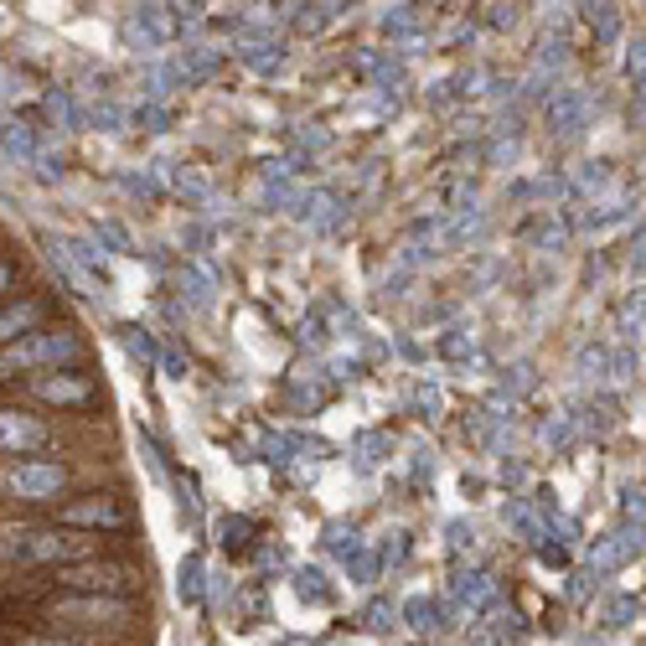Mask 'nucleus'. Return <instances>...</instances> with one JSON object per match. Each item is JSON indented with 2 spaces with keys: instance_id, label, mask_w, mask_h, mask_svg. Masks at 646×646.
<instances>
[{
  "instance_id": "obj_21",
  "label": "nucleus",
  "mask_w": 646,
  "mask_h": 646,
  "mask_svg": "<svg viewBox=\"0 0 646 646\" xmlns=\"http://www.w3.org/2000/svg\"><path fill=\"white\" fill-rule=\"evenodd\" d=\"M6 145L16 150V156H37V140H32V135H26L21 125H11V130H6Z\"/></svg>"
},
{
  "instance_id": "obj_18",
  "label": "nucleus",
  "mask_w": 646,
  "mask_h": 646,
  "mask_svg": "<svg viewBox=\"0 0 646 646\" xmlns=\"http://www.w3.org/2000/svg\"><path fill=\"white\" fill-rule=\"evenodd\" d=\"M125 347H130L135 357H145V362H156V357H161V347L150 342V336H145L140 326H125Z\"/></svg>"
},
{
  "instance_id": "obj_24",
  "label": "nucleus",
  "mask_w": 646,
  "mask_h": 646,
  "mask_svg": "<svg viewBox=\"0 0 646 646\" xmlns=\"http://www.w3.org/2000/svg\"><path fill=\"white\" fill-rule=\"evenodd\" d=\"M626 73L641 83V42H631V52H626Z\"/></svg>"
},
{
  "instance_id": "obj_17",
  "label": "nucleus",
  "mask_w": 646,
  "mask_h": 646,
  "mask_svg": "<svg viewBox=\"0 0 646 646\" xmlns=\"http://www.w3.org/2000/svg\"><path fill=\"white\" fill-rule=\"evenodd\" d=\"M326 548L342 553V559H352V553L362 548V543H357V528H326Z\"/></svg>"
},
{
  "instance_id": "obj_2",
  "label": "nucleus",
  "mask_w": 646,
  "mask_h": 646,
  "mask_svg": "<svg viewBox=\"0 0 646 646\" xmlns=\"http://www.w3.org/2000/svg\"><path fill=\"white\" fill-rule=\"evenodd\" d=\"M83 342L68 331V326H52V331H26L16 342H6L0 352V378L11 373H32V367H57V362H78Z\"/></svg>"
},
{
  "instance_id": "obj_11",
  "label": "nucleus",
  "mask_w": 646,
  "mask_h": 646,
  "mask_svg": "<svg viewBox=\"0 0 646 646\" xmlns=\"http://www.w3.org/2000/svg\"><path fill=\"white\" fill-rule=\"evenodd\" d=\"M424 26H429V6L409 0V6H393V11L383 16V37H388V42H404V47H419V42H424Z\"/></svg>"
},
{
  "instance_id": "obj_9",
  "label": "nucleus",
  "mask_w": 646,
  "mask_h": 646,
  "mask_svg": "<svg viewBox=\"0 0 646 646\" xmlns=\"http://www.w3.org/2000/svg\"><path fill=\"white\" fill-rule=\"evenodd\" d=\"M57 522L63 528H125V507L109 502V497H88V502H68L63 512H57Z\"/></svg>"
},
{
  "instance_id": "obj_23",
  "label": "nucleus",
  "mask_w": 646,
  "mask_h": 646,
  "mask_svg": "<svg viewBox=\"0 0 646 646\" xmlns=\"http://www.w3.org/2000/svg\"><path fill=\"white\" fill-rule=\"evenodd\" d=\"M181 574H187V579H181V595L197 600V574H202V559H187V564H181Z\"/></svg>"
},
{
  "instance_id": "obj_5",
  "label": "nucleus",
  "mask_w": 646,
  "mask_h": 646,
  "mask_svg": "<svg viewBox=\"0 0 646 646\" xmlns=\"http://www.w3.org/2000/svg\"><path fill=\"white\" fill-rule=\"evenodd\" d=\"M57 626H109V621H130V605L114 595H73L52 605Z\"/></svg>"
},
{
  "instance_id": "obj_3",
  "label": "nucleus",
  "mask_w": 646,
  "mask_h": 646,
  "mask_svg": "<svg viewBox=\"0 0 646 646\" xmlns=\"http://www.w3.org/2000/svg\"><path fill=\"white\" fill-rule=\"evenodd\" d=\"M57 584L73 595H125L140 584V569L130 564H114V559H73V564H57Z\"/></svg>"
},
{
  "instance_id": "obj_22",
  "label": "nucleus",
  "mask_w": 646,
  "mask_h": 646,
  "mask_svg": "<svg viewBox=\"0 0 646 646\" xmlns=\"http://www.w3.org/2000/svg\"><path fill=\"white\" fill-rule=\"evenodd\" d=\"M11 646H73V641H57V636H32V631H11Z\"/></svg>"
},
{
  "instance_id": "obj_7",
  "label": "nucleus",
  "mask_w": 646,
  "mask_h": 646,
  "mask_svg": "<svg viewBox=\"0 0 646 646\" xmlns=\"http://www.w3.org/2000/svg\"><path fill=\"white\" fill-rule=\"evenodd\" d=\"M32 393L47 398V404H57V409H83V404H94V383L78 378V373H42V378H32Z\"/></svg>"
},
{
  "instance_id": "obj_19",
  "label": "nucleus",
  "mask_w": 646,
  "mask_h": 646,
  "mask_svg": "<svg viewBox=\"0 0 646 646\" xmlns=\"http://www.w3.org/2000/svg\"><path fill=\"white\" fill-rule=\"evenodd\" d=\"M455 595H460V600H481V595H486V574H460V579H455Z\"/></svg>"
},
{
  "instance_id": "obj_26",
  "label": "nucleus",
  "mask_w": 646,
  "mask_h": 646,
  "mask_svg": "<svg viewBox=\"0 0 646 646\" xmlns=\"http://www.w3.org/2000/svg\"><path fill=\"white\" fill-rule=\"evenodd\" d=\"M11 280H16V264H11V259H0V295L11 290Z\"/></svg>"
},
{
  "instance_id": "obj_6",
  "label": "nucleus",
  "mask_w": 646,
  "mask_h": 646,
  "mask_svg": "<svg viewBox=\"0 0 646 646\" xmlns=\"http://www.w3.org/2000/svg\"><path fill=\"white\" fill-rule=\"evenodd\" d=\"M52 445V424L26 409H0V455H32Z\"/></svg>"
},
{
  "instance_id": "obj_13",
  "label": "nucleus",
  "mask_w": 646,
  "mask_h": 646,
  "mask_svg": "<svg viewBox=\"0 0 646 646\" xmlns=\"http://www.w3.org/2000/svg\"><path fill=\"white\" fill-rule=\"evenodd\" d=\"M404 615H409V626H414V631H435V626H440V605H435V600H424V595H419V600H409V605H404Z\"/></svg>"
},
{
  "instance_id": "obj_1",
  "label": "nucleus",
  "mask_w": 646,
  "mask_h": 646,
  "mask_svg": "<svg viewBox=\"0 0 646 646\" xmlns=\"http://www.w3.org/2000/svg\"><path fill=\"white\" fill-rule=\"evenodd\" d=\"M99 543L78 528H32V522H0V564L42 569V564H73L94 559Z\"/></svg>"
},
{
  "instance_id": "obj_27",
  "label": "nucleus",
  "mask_w": 646,
  "mask_h": 646,
  "mask_svg": "<svg viewBox=\"0 0 646 646\" xmlns=\"http://www.w3.org/2000/svg\"><path fill=\"white\" fill-rule=\"evenodd\" d=\"M11 94H16V83H11V78H6V73H0V104H6V99H11Z\"/></svg>"
},
{
  "instance_id": "obj_10",
  "label": "nucleus",
  "mask_w": 646,
  "mask_h": 646,
  "mask_svg": "<svg viewBox=\"0 0 646 646\" xmlns=\"http://www.w3.org/2000/svg\"><path fill=\"white\" fill-rule=\"evenodd\" d=\"M584 125H590V99L579 94V88H559V94L548 99V130L553 135H579Z\"/></svg>"
},
{
  "instance_id": "obj_12",
  "label": "nucleus",
  "mask_w": 646,
  "mask_h": 646,
  "mask_svg": "<svg viewBox=\"0 0 646 646\" xmlns=\"http://www.w3.org/2000/svg\"><path fill=\"white\" fill-rule=\"evenodd\" d=\"M42 321V300H21V305H6L0 311V342H16V336H26Z\"/></svg>"
},
{
  "instance_id": "obj_25",
  "label": "nucleus",
  "mask_w": 646,
  "mask_h": 646,
  "mask_svg": "<svg viewBox=\"0 0 646 646\" xmlns=\"http://www.w3.org/2000/svg\"><path fill=\"white\" fill-rule=\"evenodd\" d=\"M140 119H145V130H166V109H145Z\"/></svg>"
},
{
  "instance_id": "obj_20",
  "label": "nucleus",
  "mask_w": 646,
  "mask_h": 646,
  "mask_svg": "<svg viewBox=\"0 0 646 646\" xmlns=\"http://www.w3.org/2000/svg\"><path fill=\"white\" fill-rule=\"evenodd\" d=\"M295 26H300V32H321V26H326V11H321V6H300V11H295Z\"/></svg>"
},
{
  "instance_id": "obj_4",
  "label": "nucleus",
  "mask_w": 646,
  "mask_h": 646,
  "mask_svg": "<svg viewBox=\"0 0 646 646\" xmlns=\"http://www.w3.org/2000/svg\"><path fill=\"white\" fill-rule=\"evenodd\" d=\"M6 491L26 507L57 502L68 491V466H57V460H16V466L6 471Z\"/></svg>"
},
{
  "instance_id": "obj_8",
  "label": "nucleus",
  "mask_w": 646,
  "mask_h": 646,
  "mask_svg": "<svg viewBox=\"0 0 646 646\" xmlns=\"http://www.w3.org/2000/svg\"><path fill=\"white\" fill-rule=\"evenodd\" d=\"M125 37H130V47L140 52H156V47H166V42H176V16L166 11V6H145L140 16H130V26H125Z\"/></svg>"
},
{
  "instance_id": "obj_14",
  "label": "nucleus",
  "mask_w": 646,
  "mask_h": 646,
  "mask_svg": "<svg viewBox=\"0 0 646 646\" xmlns=\"http://www.w3.org/2000/svg\"><path fill=\"white\" fill-rule=\"evenodd\" d=\"M295 590H300V600H316V605L331 600V590L321 584V569H300V574H295Z\"/></svg>"
},
{
  "instance_id": "obj_16",
  "label": "nucleus",
  "mask_w": 646,
  "mask_h": 646,
  "mask_svg": "<svg viewBox=\"0 0 646 646\" xmlns=\"http://www.w3.org/2000/svg\"><path fill=\"white\" fill-rule=\"evenodd\" d=\"M393 621H398V605L393 600H373V605H367V615H362L367 631H388Z\"/></svg>"
},
{
  "instance_id": "obj_15",
  "label": "nucleus",
  "mask_w": 646,
  "mask_h": 646,
  "mask_svg": "<svg viewBox=\"0 0 646 646\" xmlns=\"http://www.w3.org/2000/svg\"><path fill=\"white\" fill-rule=\"evenodd\" d=\"M176 187L187 192L192 202H207V192H212V187H207V176H202L197 166H176Z\"/></svg>"
}]
</instances>
